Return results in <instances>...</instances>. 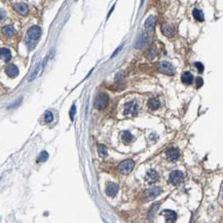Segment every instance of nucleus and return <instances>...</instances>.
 Wrapping results in <instances>:
<instances>
[{
    "label": "nucleus",
    "instance_id": "f257e3e1",
    "mask_svg": "<svg viewBox=\"0 0 223 223\" xmlns=\"http://www.w3.org/2000/svg\"><path fill=\"white\" fill-rule=\"evenodd\" d=\"M27 35H28V42H27V44L29 45L30 50H32L35 47V41L39 39L40 36H41V29L38 26H33L28 30Z\"/></svg>",
    "mask_w": 223,
    "mask_h": 223
},
{
    "label": "nucleus",
    "instance_id": "f03ea898",
    "mask_svg": "<svg viewBox=\"0 0 223 223\" xmlns=\"http://www.w3.org/2000/svg\"><path fill=\"white\" fill-rule=\"evenodd\" d=\"M108 102H109V97H108L107 94H99L96 98H95L94 106H95V108H97V109L102 110L107 106Z\"/></svg>",
    "mask_w": 223,
    "mask_h": 223
},
{
    "label": "nucleus",
    "instance_id": "7ed1b4c3",
    "mask_svg": "<svg viewBox=\"0 0 223 223\" xmlns=\"http://www.w3.org/2000/svg\"><path fill=\"white\" fill-rule=\"evenodd\" d=\"M134 167H135V162L131 159H127V160H124V162L118 166L117 169H118L119 173L124 174V175H127V174H130L132 172Z\"/></svg>",
    "mask_w": 223,
    "mask_h": 223
},
{
    "label": "nucleus",
    "instance_id": "20e7f679",
    "mask_svg": "<svg viewBox=\"0 0 223 223\" xmlns=\"http://www.w3.org/2000/svg\"><path fill=\"white\" fill-rule=\"evenodd\" d=\"M160 192H162L160 187H152V188H149L144 191V198L146 202H149V200H152L156 197H159Z\"/></svg>",
    "mask_w": 223,
    "mask_h": 223
},
{
    "label": "nucleus",
    "instance_id": "39448f33",
    "mask_svg": "<svg viewBox=\"0 0 223 223\" xmlns=\"http://www.w3.org/2000/svg\"><path fill=\"white\" fill-rule=\"evenodd\" d=\"M184 180V174L181 171H173L170 174V182L173 185H179Z\"/></svg>",
    "mask_w": 223,
    "mask_h": 223
},
{
    "label": "nucleus",
    "instance_id": "423d86ee",
    "mask_svg": "<svg viewBox=\"0 0 223 223\" xmlns=\"http://www.w3.org/2000/svg\"><path fill=\"white\" fill-rule=\"evenodd\" d=\"M159 70L160 72L165 73V74L167 75H173L174 74V67L173 65L171 63H169V62H160L159 65Z\"/></svg>",
    "mask_w": 223,
    "mask_h": 223
},
{
    "label": "nucleus",
    "instance_id": "0eeeda50",
    "mask_svg": "<svg viewBox=\"0 0 223 223\" xmlns=\"http://www.w3.org/2000/svg\"><path fill=\"white\" fill-rule=\"evenodd\" d=\"M138 112V105L136 104L135 102H130L126 104V107H124V113L127 114V115H136Z\"/></svg>",
    "mask_w": 223,
    "mask_h": 223
},
{
    "label": "nucleus",
    "instance_id": "6e6552de",
    "mask_svg": "<svg viewBox=\"0 0 223 223\" xmlns=\"http://www.w3.org/2000/svg\"><path fill=\"white\" fill-rule=\"evenodd\" d=\"M145 179L149 184H153L159 180V174H157L156 171H154V170H149L147 174H146Z\"/></svg>",
    "mask_w": 223,
    "mask_h": 223
},
{
    "label": "nucleus",
    "instance_id": "1a4fd4ad",
    "mask_svg": "<svg viewBox=\"0 0 223 223\" xmlns=\"http://www.w3.org/2000/svg\"><path fill=\"white\" fill-rule=\"evenodd\" d=\"M167 156L168 159L171 160V162H176L177 159H179V156H180V153H179V150L177 148H169L167 150Z\"/></svg>",
    "mask_w": 223,
    "mask_h": 223
},
{
    "label": "nucleus",
    "instance_id": "9d476101",
    "mask_svg": "<svg viewBox=\"0 0 223 223\" xmlns=\"http://www.w3.org/2000/svg\"><path fill=\"white\" fill-rule=\"evenodd\" d=\"M118 191V185L115 183H110L107 185V188H106V194L108 197H115L116 193Z\"/></svg>",
    "mask_w": 223,
    "mask_h": 223
},
{
    "label": "nucleus",
    "instance_id": "9b49d317",
    "mask_svg": "<svg viewBox=\"0 0 223 223\" xmlns=\"http://www.w3.org/2000/svg\"><path fill=\"white\" fill-rule=\"evenodd\" d=\"M148 40H149L148 34H147V33H142V34H141L140 36H139V38H138L137 43H136V47L141 48V47H143V45L147 44Z\"/></svg>",
    "mask_w": 223,
    "mask_h": 223
},
{
    "label": "nucleus",
    "instance_id": "f8f14e48",
    "mask_svg": "<svg viewBox=\"0 0 223 223\" xmlns=\"http://www.w3.org/2000/svg\"><path fill=\"white\" fill-rule=\"evenodd\" d=\"M5 72H6V74L12 78L17 77L19 75V69L17 66H15V65H9V66H7L6 69H5Z\"/></svg>",
    "mask_w": 223,
    "mask_h": 223
},
{
    "label": "nucleus",
    "instance_id": "ddd939ff",
    "mask_svg": "<svg viewBox=\"0 0 223 223\" xmlns=\"http://www.w3.org/2000/svg\"><path fill=\"white\" fill-rule=\"evenodd\" d=\"M13 7H15L16 12H19L22 16H25L27 15V12H28V5L25 3H17V4H15Z\"/></svg>",
    "mask_w": 223,
    "mask_h": 223
},
{
    "label": "nucleus",
    "instance_id": "4468645a",
    "mask_svg": "<svg viewBox=\"0 0 223 223\" xmlns=\"http://www.w3.org/2000/svg\"><path fill=\"white\" fill-rule=\"evenodd\" d=\"M162 215L166 217V220L170 222H174L177 219V214L172 210H165L162 212Z\"/></svg>",
    "mask_w": 223,
    "mask_h": 223
},
{
    "label": "nucleus",
    "instance_id": "2eb2a0df",
    "mask_svg": "<svg viewBox=\"0 0 223 223\" xmlns=\"http://www.w3.org/2000/svg\"><path fill=\"white\" fill-rule=\"evenodd\" d=\"M0 57L4 60L5 62H9L12 59V53L9 48H0Z\"/></svg>",
    "mask_w": 223,
    "mask_h": 223
},
{
    "label": "nucleus",
    "instance_id": "dca6fc26",
    "mask_svg": "<svg viewBox=\"0 0 223 223\" xmlns=\"http://www.w3.org/2000/svg\"><path fill=\"white\" fill-rule=\"evenodd\" d=\"M182 81H183V83L185 84H191L192 81H193V76L190 72H184L183 74H182Z\"/></svg>",
    "mask_w": 223,
    "mask_h": 223
},
{
    "label": "nucleus",
    "instance_id": "f3484780",
    "mask_svg": "<svg viewBox=\"0 0 223 223\" xmlns=\"http://www.w3.org/2000/svg\"><path fill=\"white\" fill-rule=\"evenodd\" d=\"M155 24H156V19L155 17H149L147 20H146L145 22V27H146V29H148V30H152L154 28V26H155Z\"/></svg>",
    "mask_w": 223,
    "mask_h": 223
},
{
    "label": "nucleus",
    "instance_id": "a211bd4d",
    "mask_svg": "<svg viewBox=\"0 0 223 223\" xmlns=\"http://www.w3.org/2000/svg\"><path fill=\"white\" fill-rule=\"evenodd\" d=\"M159 106H160V102L157 99H150L148 101V107L152 110L159 109Z\"/></svg>",
    "mask_w": 223,
    "mask_h": 223
},
{
    "label": "nucleus",
    "instance_id": "6ab92c4d",
    "mask_svg": "<svg viewBox=\"0 0 223 223\" xmlns=\"http://www.w3.org/2000/svg\"><path fill=\"white\" fill-rule=\"evenodd\" d=\"M162 33H164L166 36H168V37H171L174 34V31H173L172 27L169 26V25H164V26H162Z\"/></svg>",
    "mask_w": 223,
    "mask_h": 223
},
{
    "label": "nucleus",
    "instance_id": "aec40b11",
    "mask_svg": "<svg viewBox=\"0 0 223 223\" xmlns=\"http://www.w3.org/2000/svg\"><path fill=\"white\" fill-rule=\"evenodd\" d=\"M121 138H122V141H124V143H130V142H132V141L134 140L133 135L131 134V133H129V132H124V133H122Z\"/></svg>",
    "mask_w": 223,
    "mask_h": 223
},
{
    "label": "nucleus",
    "instance_id": "412c9836",
    "mask_svg": "<svg viewBox=\"0 0 223 223\" xmlns=\"http://www.w3.org/2000/svg\"><path fill=\"white\" fill-rule=\"evenodd\" d=\"M2 32H3V34L6 35V36H12V35L16 33V31L12 26H5L4 28L2 29Z\"/></svg>",
    "mask_w": 223,
    "mask_h": 223
},
{
    "label": "nucleus",
    "instance_id": "4be33fe9",
    "mask_svg": "<svg viewBox=\"0 0 223 223\" xmlns=\"http://www.w3.org/2000/svg\"><path fill=\"white\" fill-rule=\"evenodd\" d=\"M192 15H193V18L197 21H198V22H203L204 21V13L202 12V10L195 9H193V12H192Z\"/></svg>",
    "mask_w": 223,
    "mask_h": 223
},
{
    "label": "nucleus",
    "instance_id": "5701e85b",
    "mask_svg": "<svg viewBox=\"0 0 223 223\" xmlns=\"http://www.w3.org/2000/svg\"><path fill=\"white\" fill-rule=\"evenodd\" d=\"M98 152H99V154H100V156H102V157H106L107 156V149H106V147L104 145H99L98 146Z\"/></svg>",
    "mask_w": 223,
    "mask_h": 223
},
{
    "label": "nucleus",
    "instance_id": "b1692460",
    "mask_svg": "<svg viewBox=\"0 0 223 223\" xmlns=\"http://www.w3.org/2000/svg\"><path fill=\"white\" fill-rule=\"evenodd\" d=\"M48 159V153L47 151H42L41 153H40V155L38 156V162H47Z\"/></svg>",
    "mask_w": 223,
    "mask_h": 223
},
{
    "label": "nucleus",
    "instance_id": "393cba45",
    "mask_svg": "<svg viewBox=\"0 0 223 223\" xmlns=\"http://www.w3.org/2000/svg\"><path fill=\"white\" fill-rule=\"evenodd\" d=\"M53 119H54L53 113H51V111H47L44 114V120L47 122H51V121H53Z\"/></svg>",
    "mask_w": 223,
    "mask_h": 223
},
{
    "label": "nucleus",
    "instance_id": "a878e982",
    "mask_svg": "<svg viewBox=\"0 0 223 223\" xmlns=\"http://www.w3.org/2000/svg\"><path fill=\"white\" fill-rule=\"evenodd\" d=\"M40 68H41V65L39 64V65H38V66L36 67V69H35V71H34L33 73H32V75L30 76V78H29V80H30V81H31V80H33L34 78L36 77L37 74H38V72H39V70H40Z\"/></svg>",
    "mask_w": 223,
    "mask_h": 223
},
{
    "label": "nucleus",
    "instance_id": "bb28decb",
    "mask_svg": "<svg viewBox=\"0 0 223 223\" xmlns=\"http://www.w3.org/2000/svg\"><path fill=\"white\" fill-rule=\"evenodd\" d=\"M75 113H76V106H75V104H73L71 109H70V118H71V120H74Z\"/></svg>",
    "mask_w": 223,
    "mask_h": 223
},
{
    "label": "nucleus",
    "instance_id": "cd10ccee",
    "mask_svg": "<svg viewBox=\"0 0 223 223\" xmlns=\"http://www.w3.org/2000/svg\"><path fill=\"white\" fill-rule=\"evenodd\" d=\"M194 66L197 68V71L200 73H203L204 71V65L202 63H200V62H197V63L194 64Z\"/></svg>",
    "mask_w": 223,
    "mask_h": 223
},
{
    "label": "nucleus",
    "instance_id": "c85d7f7f",
    "mask_svg": "<svg viewBox=\"0 0 223 223\" xmlns=\"http://www.w3.org/2000/svg\"><path fill=\"white\" fill-rule=\"evenodd\" d=\"M203 83H204V81H203V79L200 77H197V89H200V86L203 85Z\"/></svg>",
    "mask_w": 223,
    "mask_h": 223
},
{
    "label": "nucleus",
    "instance_id": "c756f323",
    "mask_svg": "<svg viewBox=\"0 0 223 223\" xmlns=\"http://www.w3.org/2000/svg\"><path fill=\"white\" fill-rule=\"evenodd\" d=\"M5 18H6V13H5L4 10L0 9V21H3Z\"/></svg>",
    "mask_w": 223,
    "mask_h": 223
}]
</instances>
